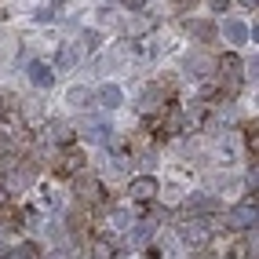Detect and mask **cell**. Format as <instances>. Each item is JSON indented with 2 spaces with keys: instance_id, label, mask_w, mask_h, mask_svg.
<instances>
[{
  "instance_id": "obj_2",
  "label": "cell",
  "mask_w": 259,
  "mask_h": 259,
  "mask_svg": "<svg viewBox=\"0 0 259 259\" xmlns=\"http://www.w3.org/2000/svg\"><path fill=\"white\" fill-rule=\"evenodd\" d=\"M29 80L37 84V88H51V84H55V73H51L48 62H29Z\"/></svg>"
},
{
  "instance_id": "obj_3",
  "label": "cell",
  "mask_w": 259,
  "mask_h": 259,
  "mask_svg": "<svg viewBox=\"0 0 259 259\" xmlns=\"http://www.w3.org/2000/svg\"><path fill=\"white\" fill-rule=\"evenodd\" d=\"M153 194H157V179H150V176L132 179V197H135V201H150Z\"/></svg>"
},
{
  "instance_id": "obj_1",
  "label": "cell",
  "mask_w": 259,
  "mask_h": 259,
  "mask_svg": "<svg viewBox=\"0 0 259 259\" xmlns=\"http://www.w3.org/2000/svg\"><path fill=\"white\" fill-rule=\"evenodd\" d=\"M230 227H237V230H245V227H255V201H245V204H237V208L230 212Z\"/></svg>"
},
{
  "instance_id": "obj_19",
  "label": "cell",
  "mask_w": 259,
  "mask_h": 259,
  "mask_svg": "<svg viewBox=\"0 0 259 259\" xmlns=\"http://www.w3.org/2000/svg\"><path fill=\"white\" fill-rule=\"evenodd\" d=\"M0 204H4V190H0Z\"/></svg>"
},
{
  "instance_id": "obj_12",
  "label": "cell",
  "mask_w": 259,
  "mask_h": 259,
  "mask_svg": "<svg viewBox=\"0 0 259 259\" xmlns=\"http://www.w3.org/2000/svg\"><path fill=\"white\" fill-rule=\"evenodd\" d=\"M150 230H153V227H150V223H143V227H139V230H132V245H143V241L150 237Z\"/></svg>"
},
{
  "instance_id": "obj_4",
  "label": "cell",
  "mask_w": 259,
  "mask_h": 259,
  "mask_svg": "<svg viewBox=\"0 0 259 259\" xmlns=\"http://www.w3.org/2000/svg\"><path fill=\"white\" fill-rule=\"evenodd\" d=\"M186 29H190V37H197L201 44H208V40L215 37V26H212V22H204V19H190Z\"/></svg>"
},
{
  "instance_id": "obj_6",
  "label": "cell",
  "mask_w": 259,
  "mask_h": 259,
  "mask_svg": "<svg viewBox=\"0 0 259 259\" xmlns=\"http://www.w3.org/2000/svg\"><path fill=\"white\" fill-rule=\"evenodd\" d=\"M223 33H227V40H230V44H245V40H248V26H245V22H237V19L223 26Z\"/></svg>"
},
{
  "instance_id": "obj_8",
  "label": "cell",
  "mask_w": 259,
  "mask_h": 259,
  "mask_svg": "<svg viewBox=\"0 0 259 259\" xmlns=\"http://www.w3.org/2000/svg\"><path fill=\"white\" fill-rule=\"evenodd\" d=\"M77 59H80V48H77V44H66V48L59 51V66H62V70H70Z\"/></svg>"
},
{
  "instance_id": "obj_7",
  "label": "cell",
  "mask_w": 259,
  "mask_h": 259,
  "mask_svg": "<svg viewBox=\"0 0 259 259\" xmlns=\"http://www.w3.org/2000/svg\"><path fill=\"white\" fill-rule=\"evenodd\" d=\"M219 70H227V80H241V59L237 55H223V62H219Z\"/></svg>"
},
{
  "instance_id": "obj_14",
  "label": "cell",
  "mask_w": 259,
  "mask_h": 259,
  "mask_svg": "<svg viewBox=\"0 0 259 259\" xmlns=\"http://www.w3.org/2000/svg\"><path fill=\"white\" fill-rule=\"evenodd\" d=\"M80 194L84 197H95V183L92 179H80Z\"/></svg>"
},
{
  "instance_id": "obj_13",
  "label": "cell",
  "mask_w": 259,
  "mask_h": 259,
  "mask_svg": "<svg viewBox=\"0 0 259 259\" xmlns=\"http://www.w3.org/2000/svg\"><path fill=\"white\" fill-rule=\"evenodd\" d=\"M70 102H73V106H84V102H88V88H73L70 92Z\"/></svg>"
},
{
  "instance_id": "obj_11",
  "label": "cell",
  "mask_w": 259,
  "mask_h": 259,
  "mask_svg": "<svg viewBox=\"0 0 259 259\" xmlns=\"http://www.w3.org/2000/svg\"><path fill=\"white\" fill-rule=\"evenodd\" d=\"M8 259H40V255H37V245H19Z\"/></svg>"
},
{
  "instance_id": "obj_16",
  "label": "cell",
  "mask_w": 259,
  "mask_h": 259,
  "mask_svg": "<svg viewBox=\"0 0 259 259\" xmlns=\"http://www.w3.org/2000/svg\"><path fill=\"white\" fill-rule=\"evenodd\" d=\"M124 4H128V8H143V4H146V0H124Z\"/></svg>"
},
{
  "instance_id": "obj_10",
  "label": "cell",
  "mask_w": 259,
  "mask_h": 259,
  "mask_svg": "<svg viewBox=\"0 0 259 259\" xmlns=\"http://www.w3.org/2000/svg\"><path fill=\"white\" fill-rule=\"evenodd\" d=\"M84 135H88V139H95V143H106V139H110V124H99V120H92Z\"/></svg>"
},
{
  "instance_id": "obj_5",
  "label": "cell",
  "mask_w": 259,
  "mask_h": 259,
  "mask_svg": "<svg viewBox=\"0 0 259 259\" xmlns=\"http://www.w3.org/2000/svg\"><path fill=\"white\" fill-rule=\"evenodd\" d=\"M120 99H124V92H120L117 84H102V88H99V106L117 110V106H120Z\"/></svg>"
},
{
  "instance_id": "obj_15",
  "label": "cell",
  "mask_w": 259,
  "mask_h": 259,
  "mask_svg": "<svg viewBox=\"0 0 259 259\" xmlns=\"http://www.w3.org/2000/svg\"><path fill=\"white\" fill-rule=\"evenodd\" d=\"M208 4H212V11H227L230 0H208Z\"/></svg>"
},
{
  "instance_id": "obj_17",
  "label": "cell",
  "mask_w": 259,
  "mask_h": 259,
  "mask_svg": "<svg viewBox=\"0 0 259 259\" xmlns=\"http://www.w3.org/2000/svg\"><path fill=\"white\" fill-rule=\"evenodd\" d=\"M176 4H179V8H186V4H194V0H176Z\"/></svg>"
},
{
  "instance_id": "obj_9",
  "label": "cell",
  "mask_w": 259,
  "mask_h": 259,
  "mask_svg": "<svg viewBox=\"0 0 259 259\" xmlns=\"http://www.w3.org/2000/svg\"><path fill=\"white\" fill-rule=\"evenodd\" d=\"M157 102H161V88H146V92H143V102H139V110L150 113V110H157Z\"/></svg>"
},
{
  "instance_id": "obj_18",
  "label": "cell",
  "mask_w": 259,
  "mask_h": 259,
  "mask_svg": "<svg viewBox=\"0 0 259 259\" xmlns=\"http://www.w3.org/2000/svg\"><path fill=\"white\" fill-rule=\"evenodd\" d=\"M241 4H248V8H255V0H241Z\"/></svg>"
}]
</instances>
